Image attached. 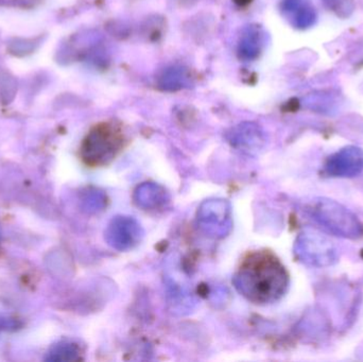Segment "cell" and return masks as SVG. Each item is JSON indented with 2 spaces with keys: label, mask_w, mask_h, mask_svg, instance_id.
I'll return each mask as SVG.
<instances>
[{
  "label": "cell",
  "mask_w": 363,
  "mask_h": 362,
  "mask_svg": "<svg viewBox=\"0 0 363 362\" xmlns=\"http://www.w3.org/2000/svg\"><path fill=\"white\" fill-rule=\"evenodd\" d=\"M233 284L251 303L269 305L279 301L287 293L289 274L270 251H252L241 261Z\"/></svg>",
  "instance_id": "6da1fadb"
},
{
  "label": "cell",
  "mask_w": 363,
  "mask_h": 362,
  "mask_svg": "<svg viewBox=\"0 0 363 362\" xmlns=\"http://www.w3.org/2000/svg\"><path fill=\"white\" fill-rule=\"evenodd\" d=\"M294 253L300 261L311 267H330L339 259L338 250L332 240L315 231H304L298 236Z\"/></svg>",
  "instance_id": "277c9868"
},
{
  "label": "cell",
  "mask_w": 363,
  "mask_h": 362,
  "mask_svg": "<svg viewBox=\"0 0 363 362\" xmlns=\"http://www.w3.org/2000/svg\"><path fill=\"white\" fill-rule=\"evenodd\" d=\"M309 216L330 233L347 239L363 236L362 221L342 204L328 198H318L307 208Z\"/></svg>",
  "instance_id": "7a4b0ae2"
},
{
  "label": "cell",
  "mask_w": 363,
  "mask_h": 362,
  "mask_svg": "<svg viewBox=\"0 0 363 362\" xmlns=\"http://www.w3.org/2000/svg\"><path fill=\"white\" fill-rule=\"evenodd\" d=\"M236 2L240 4H249V2H251V0H236Z\"/></svg>",
  "instance_id": "7c38bea8"
},
{
  "label": "cell",
  "mask_w": 363,
  "mask_h": 362,
  "mask_svg": "<svg viewBox=\"0 0 363 362\" xmlns=\"http://www.w3.org/2000/svg\"><path fill=\"white\" fill-rule=\"evenodd\" d=\"M260 46L262 44H260L259 32L254 30L243 36L240 43V52L242 53L243 57L252 59V57H257L260 51Z\"/></svg>",
  "instance_id": "30bf717a"
},
{
  "label": "cell",
  "mask_w": 363,
  "mask_h": 362,
  "mask_svg": "<svg viewBox=\"0 0 363 362\" xmlns=\"http://www.w3.org/2000/svg\"><path fill=\"white\" fill-rule=\"evenodd\" d=\"M324 172L332 178H355L363 172V150L347 146L330 155L324 164Z\"/></svg>",
  "instance_id": "5b68a950"
},
{
  "label": "cell",
  "mask_w": 363,
  "mask_h": 362,
  "mask_svg": "<svg viewBox=\"0 0 363 362\" xmlns=\"http://www.w3.org/2000/svg\"><path fill=\"white\" fill-rule=\"evenodd\" d=\"M281 12L296 29H308L317 21V12L311 0H283Z\"/></svg>",
  "instance_id": "ba28073f"
},
{
  "label": "cell",
  "mask_w": 363,
  "mask_h": 362,
  "mask_svg": "<svg viewBox=\"0 0 363 362\" xmlns=\"http://www.w3.org/2000/svg\"><path fill=\"white\" fill-rule=\"evenodd\" d=\"M144 236L140 223L132 217H115L106 230L108 244L119 251H127L140 244Z\"/></svg>",
  "instance_id": "52a82bcc"
},
{
  "label": "cell",
  "mask_w": 363,
  "mask_h": 362,
  "mask_svg": "<svg viewBox=\"0 0 363 362\" xmlns=\"http://www.w3.org/2000/svg\"><path fill=\"white\" fill-rule=\"evenodd\" d=\"M199 223L203 231L215 237H223L230 229V210L223 200L206 201L198 213Z\"/></svg>",
  "instance_id": "8992f818"
},
{
  "label": "cell",
  "mask_w": 363,
  "mask_h": 362,
  "mask_svg": "<svg viewBox=\"0 0 363 362\" xmlns=\"http://www.w3.org/2000/svg\"><path fill=\"white\" fill-rule=\"evenodd\" d=\"M328 10L336 13L339 17L347 18L355 10L353 0H322Z\"/></svg>",
  "instance_id": "8fae6325"
},
{
  "label": "cell",
  "mask_w": 363,
  "mask_h": 362,
  "mask_svg": "<svg viewBox=\"0 0 363 362\" xmlns=\"http://www.w3.org/2000/svg\"><path fill=\"white\" fill-rule=\"evenodd\" d=\"M168 201V193L165 189L152 183H146L135 191V202L140 208H157Z\"/></svg>",
  "instance_id": "9c48e42d"
},
{
  "label": "cell",
  "mask_w": 363,
  "mask_h": 362,
  "mask_svg": "<svg viewBox=\"0 0 363 362\" xmlns=\"http://www.w3.org/2000/svg\"><path fill=\"white\" fill-rule=\"evenodd\" d=\"M125 137L118 125L102 123L91 129L82 145V159L91 167L112 163L123 150Z\"/></svg>",
  "instance_id": "3957f363"
}]
</instances>
